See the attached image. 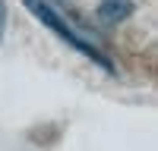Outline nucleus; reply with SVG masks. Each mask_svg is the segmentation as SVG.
Segmentation results:
<instances>
[{
	"label": "nucleus",
	"instance_id": "obj_1",
	"mask_svg": "<svg viewBox=\"0 0 158 151\" xmlns=\"http://www.w3.org/2000/svg\"><path fill=\"white\" fill-rule=\"evenodd\" d=\"M22 6L29 10V13H32V16H35L38 22H41V25H44L48 32H54V35H57V38H60V41L67 44V47H73L76 54H82V57H85L89 63L101 66L104 72H111V76L117 72L114 60H111L108 54H104V50H101L98 44H92L85 35H79V32L73 29V25H70V22L63 19V16H60V13H57L54 6L48 3V0H22Z\"/></svg>",
	"mask_w": 158,
	"mask_h": 151
},
{
	"label": "nucleus",
	"instance_id": "obj_2",
	"mask_svg": "<svg viewBox=\"0 0 158 151\" xmlns=\"http://www.w3.org/2000/svg\"><path fill=\"white\" fill-rule=\"evenodd\" d=\"M136 13V3L133 0H98V6H95V16L101 19V22H108V25H114V22H123V19H130Z\"/></svg>",
	"mask_w": 158,
	"mask_h": 151
},
{
	"label": "nucleus",
	"instance_id": "obj_3",
	"mask_svg": "<svg viewBox=\"0 0 158 151\" xmlns=\"http://www.w3.org/2000/svg\"><path fill=\"white\" fill-rule=\"evenodd\" d=\"M6 19H10V13H6V0H0V41H3V35H6Z\"/></svg>",
	"mask_w": 158,
	"mask_h": 151
}]
</instances>
